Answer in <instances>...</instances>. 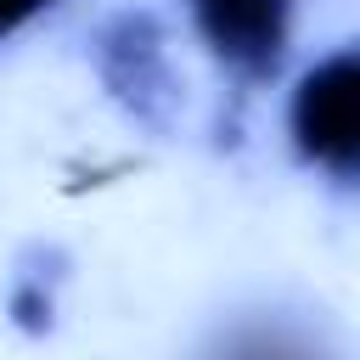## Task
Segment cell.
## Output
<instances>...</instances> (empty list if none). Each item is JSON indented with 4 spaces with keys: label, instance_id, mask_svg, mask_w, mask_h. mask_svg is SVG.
<instances>
[{
    "label": "cell",
    "instance_id": "obj_1",
    "mask_svg": "<svg viewBox=\"0 0 360 360\" xmlns=\"http://www.w3.org/2000/svg\"><path fill=\"white\" fill-rule=\"evenodd\" d=\"M354 96H360V62H354V51H338L321 68H309L304 84H298V96H292V141H298V152L309 163L332 169L338 180H354V169H360Z\"/></svg>",
    "mask_w": 360,
    "mask_h": 360
},
{
    "label": "cell",
    "instance_id": "obj_2",
    "mask_svg": "<svg viewBox=\"0 0 360 360\" xmlns=\"http://www.w3.org/2000/svg\"><path fill=\"white\" fill-rule=\"evenodd\" d=\"M96 62H101V79L118 90V101L135 118L163 124V112L174 101V79L163 68V39H158V22L152 17H141V11L112 17L96 34Z\"/></svg>",
    "mask_w": 360,
    "mask_h": 360
},
{
    "label": "cell",
    "instance_id": "obj_3",
    "mask_svg": "<svg viewBox=\"0 0 360 360\" xmlns=\"http://www.w3.org/2000/svg\"><path fill=\"white\" fill-rule=\"evenodd\" d=\"M208 45L248 79L276 73L287 45V0H191Z\"/></svg>",
    "mask_w": 360,
    "mask_h": 360
},
{
    "label": "cell",
    "instance_id": "obj_4",
    "mask_svg": "<svg viewBox=\"0 0 360 360\" xmlns=\"http://www.w3.org/2000/svg\"><path fill=\"white\" fill-rule=\"evenodd\" d=\"M11 309H17V321H22L28 332H39V326L51 321V298H45V287H39V281H22V287H17V298H11Z\"/></svg>",
    "mask_w": 360,
    "mask_h": 360
},
{
    "label": "cell",
    "instance_id": "obj_5",
    "mask_svg": "<svg viewBox=\"0 0 360 360\" xmlns=\"http://www.w3.org/2000/svg\"><path fill=\"white\" fill-rule=\"evenodd\" d=\"M45 6H51V0H0V39H6L11 28H22V22H28L34 11H45Z\"/></svg>",
    "mask_w": 360,
    "mask_h": 360
}]
</instances>
